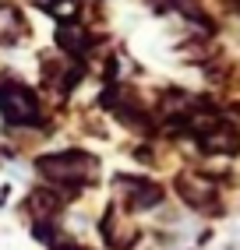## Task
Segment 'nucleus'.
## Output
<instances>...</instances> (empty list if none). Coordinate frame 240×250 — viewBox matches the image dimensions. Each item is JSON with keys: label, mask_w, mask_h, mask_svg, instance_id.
<instances>
[{"label": "nucleus", "mask_w": 240, "mask_h": 250, "mask_svg": "<svg viewBox=\"0 0 240 250\" xmlns=\"http://www.w3.org/2000/svg\"><path fill=\"white\" fill-rule=\"evenodd\" d=\"M96 159L85 155V152H64V155H49L39 159V173L49 180H60V183H74V180H92L96 176Z\"/></svg>", "instance_id": "obj_1"}, {"label": "nucleus", "mask_w": 240, "mask_h": 250, "mask_svg": "<svg viewBox=\"0 0 240 250\" xmlns=\"http://www.w3.org/2000/svg\"><path fill=\"white\" fill-rule=\"evenodd\" d=\"M0 113L11 124H32L36 120V95H32L25 85H7L0 92Z\"/></svg>", "instance_id": "obj_2"}, {"label": "nucleus", "mask_w": 240, "mask_h": 250, "mask_svg": "<svg viewBox=\"0 0 240 250\" xmlns=\"http://www.w3.org/2000/svg\"><path fill=\"white\" fill-rule=\"evenodd\" d=\"M102 236H106V243L113 247V250H124V247H131L134 243V236H138V229H134L120 211H110L106 219H102Z\"/></svg>", "instance_id": "obj_3"}, {"label": "nucleus", "mask_w": 240, "mask_h": 250, "mask_svg": "<svg viewBox=\"0 0 240 250\" xmlns=\"http://www.w3.org/2000/svg\"><path fill=\"white\" fill-rule=\"evenodd\" d=\"M177 190H180V197L187 205H198V208H205V205H212V197H216V187L205 176H194V173H187V176H180V183H177Z\"/></svg>", "instance_id": "obj_4"}, {"label": "nucleus", "mask_w": 240, "mask_h": 250, "mask_svg": "<svg viewBox=\"0 0 240 250\" xmlns=\"http://www.w3.org/2000/svg\"><path fill=\"white\" fill-rule=\"evenodd\" d=\"M124 190H131V205L134 208H152V205H159V187H148V183H120Z\"/></svg>", "instance_id": "obj_5"}, {"label": "nucleus", "mask_w": 240, "mask_h": 250, "mask_svg": "<svg viewBox=\"0 0 240 250\" xmlns=\"http://www.w3.org/2000/svg\"><path fill=\"white\" fill-rule=\"evenodd\" d=\"M22 18H18V11L14 7H0V42H7V39H18V32H22Z\"/></svg>", "instance_id": "obj_6"}, {"label": "nucleus", "mask_w": 240, "mask_h": 250, "mask_svg": "<svg viewBox=\"0 0 240 250\" xmlns=\"http://www.w3.org/2000/svg\"><path fill=\"white\" fill-rule=\"evenodd\" d=\"M205 148H216V152H233L237 148V134L233 130H212V134H205Z\"/></svg>", "instance_id": "obj_7"}, {"label": "nucleus", "mask_w": 240, "mask_h": 250, "mask_svg": "<svg viewBox=\"0 0 240 250\" xmlns=\"http://www.w3.org/2000/svg\"><path fill=\"white\" fill-rule=\"evenodd\" d=\"M28 211L36 215V219H43V215H53L57 211V201H53V194H46V190H36L28 197Z\"/></svg>", "instance_id": "obj_8"}, {"label": "nucleus", "mask_w": 240, "mask_h": 250, "mask_svg": "<svg viewBox=\"0 0 240 250\" xmlns=\"http://www.w3.org/2000/svg\"><path fill=\"white\" fill-rule=\"evenodd\" d=\"M57 42L64 46V49H85V32L81 28H74V25H60V32H57Z\"/></svg>", "instance_id": "obj_9"}]
</instances>
